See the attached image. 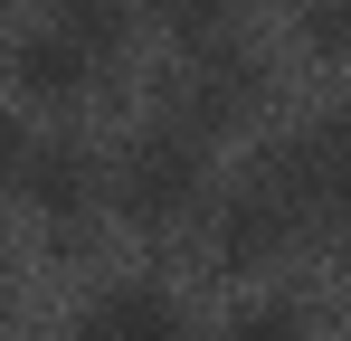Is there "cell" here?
Instances as JSON below:
<instances>
[{
    "mask_svg": "<svg viewBox=\"0 0 351 341\" xmlns=\"http://www.w3.org/2000/svg\"><path fill=\"white\" fill-rule=\"evenodd\" d=\"M209 190V152L190 123H162V133H133V152L114 162V209L133 227H180Z\"/></svg>",
    "mask_w": 351,
    "mask_h": 341,
    "instance_id": "cell-1",
    "label": "cell"
},
{
    "mask_svg": "<svg viewBox=\"0 0 351 341\" xmlns=\"http://www.w3.org/2000/svg\"><path fill=\"white\" fill-rule=\"evenodd\" d=\"M266 180L285 190L304 218H351V114H313L285 152L266 162Z\"/></svg>",
    "mask_w": 351,
    "mask_h": 341,
    "instance_id": "cell-2",
    "label": "cell"
},
{
    "mask_svg": "<svg viewBox=\"0 0 351 341\" xmlns=\"http://www.w3.org/2000/svg\"><path fill=\"white\" fill-rule=\"evenodd\" d=\"M294 237H304V209H294L276 180H247L228 209H219V266L228 275H256V266H276Z\"/></svg>",
    "mask_w": 351,
    "mask_h": 341,
    "instance_id": "cell-3",
    "label": "cell"
},
{
    "mask_svg": "<svg viewBox=\"0 0 351 341\" xmlns=\"http://www.w3.org/2000/svg\"><path fill=\"white\" fill-rule=\"evenodd\" d=\"M76 341H190V313H180V294L133 275V284H105V294L86 303Z\"/></svg>",
    "mask_w": 351,
    "mask_h": 341,
    "instance_id": "cell-4",
    "label": "cell"
},
{
    "mask_svg": "<svg viewBox=\"0 0 351 341\" xmlns=\"http://www.w3.org/2000/svg\"><path fill=\"white\" fill-rule=\"evenodd\" d=\"M256 105H266V66H256L247 48H209L199 76H190V95H180L190 133H228V123H247Z\"/></svg>",
    "mask_w": 351,
    "mask_h": 341,
    "instance_id": "cell-5",
    "label": "cell"
},
{
    "mask_svg": "<svg viewBox=\"0 0 351 341\" xmlns=\"http://www.w3.org/2000/svg\"><path fill=\"white\" fill-rule=\"evenodd\" d=\"M10 86H19L29 105H76V95L95 86V48H76L66 29H29V38L10 48Z\"/></svg>",
    "mask_w": 351,
    "mask_h": 341,
    "instance_id": "cell-6",
    "label": "cell"
},
{
    "mask_svg": "<svg viewBox=\"0 0 351 341\" xmlns=\"http://www.w3.org/2000/svg\"><path fill=\"white\" fill-rule=\"evenodd\" d=\"M19 190H29V209H38L48 227H76L86 209H95V162H86L76 142H38V162H29Z\"/></svg>",
    "mask_w": 351,
    "mask_h": 341,
    "instance_id": "cell-7",
    "label": "cell"
},
{
    "mask_svg": "<svg viewBox=\"0 0 351 341\" xmlns=\"http://www.w3.org/2000/svg\"><path fill=\"white\" fill-rule=\"evenodd\" d=\"M48 29H66L76 48H123V29H133V0H48Z\"/></svg>",
    "mask_w": 351,
    "mask_h": 341,
    "instance_id": "cell-8",
    "label": "cell"
},
{
    "mask_svg": "<svg viewBox=\"0 0 351 341\" xmlns=\"http://www.w3.org/2000/svg\"><path fill=\"white\" fill-rule=\"evenodd\" d=\"M171 38H180L190 57L237 48V0H171Z\"/></svg>",
    "mask_w": 351,
    "mask_h": 341,
    "instance_id": "cell-9",
    "label": "cell"
},
{
    "mask_svg": "<svg viewBox=\"0 0 351 341\" xmlns=\"http://www.w3.org/2000/svg\"><path fill=\"white\" fill-rule=\"evenodd\" d=\"M228 341H313V313L285 303V294H266V303H247V313L228 323Z\"/></svg>",
    "mask_w": 351,
    "mask_h": 341,
    "instance_id": "cell-10",
    "label": "cell"
},
{
    "mask_svg": "<svg viewBox=\"0 0 351 341\" xmlns=\"http://www.w3.org/2000/svg\"><path fill=\"white\" fill-rule=\"evenodd\" d=\"M304 48L351 66V0H313V10H304Z\"/></svg>",
    "mask_w": 351,
    "mask_h": 341,
    "instance_id": "cell-11",
    "label": "cell"
},
{
    "mask_svg": "<svg viewBox=\"0 0 351 341\" xmlns=\"http://www.w3.org/2000/svg\"><path fill=\"white\" fill-rule=\"evenodd\" d=\"M29 162H38L29 123H19V114H0V190H19V180H29Z\"/></svg>",
    "mask_w": 351,
    "mask_h": 341,
    "instance_id": "cell-12",
    "label": "cell"
}]
</instances>
